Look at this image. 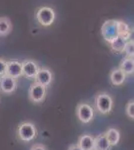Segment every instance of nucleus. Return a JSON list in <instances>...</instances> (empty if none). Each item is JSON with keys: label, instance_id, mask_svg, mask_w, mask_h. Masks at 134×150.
Masks as SVG:
<instances>
[{"label": "nucleus", "instance_id": "f257e3e1", "mask_svg": "<svg viewBox=\"0 0 134 150\" xmlns=\"http://www.w3.org/2000/svg\"><path fill=\"white\" fill-rule=\"evenodd\" d=\"M18 138L23 142H30L36 138L38 135L37 128L32 122L24 121L18 125L16 130Z\"/></svg>", "mask_w": 134, "mask_h": 150}, {"label": "nucleus", "instance_id": "f03ea898", "mask_svg": "<svg viewBox=\"0 0 134 150\" xmlns=\"http://www.w3.org/2000/svg\"><path fill=\"white\" fill-rule=\"evenodd\" d=\"M95 108L99 113L106 115L113 109V98L107 92H99L94 99Z\"/></svg>", "mask_w": 134, "mask_h": 150}, {"label": "nucleus", "instance_id": "7ed1b4c3", "mask_svg": "<svg viewBox=\"0 0 134 150\" xmlns=\"http://www.w3.org/2000/svg\"><path fill=\"white\" fill-rule=\"evenodd\" d=\"M55 11L52 7L49 6H42L40 8H38V10L36 11L35 18L37 20V22L42 26H50L52 25L53 22L55 20Z\"/></svg>", "mask_w": 134, "mask_h": 150}, {"label": "nucleus", "instance_id": "20e7f679", "mask_svg": "<svg viewBox=\"0 0 134 150\" xmlns=\"http://www.w3.org/2000/svg\"><path fill=\"white\" fill-rule=\"evenodd\" d=\"M46 94H47V87L34 82L31 84L28 90V98L31 102L39 104L45 100Z\"/></svg>", "mask_w": 134, "mask_h": 150}, {"label": "nucleus", "instance_id": "39448f33", "mask_svg": "<svg viewBox=\"0 0 134 150\" xmlns=\"http://www.w3.org/2000/svg\"><path fill=\"white\" fill-rule=\"evenodd\" d=\"M76 116L80 122L87 124L90 123L94 118V109L88 103H79L76 107Z\"/></svg>", "mask_w": 134, "mask_h": 150}, {"label": "nucleus", "instance_id": "423d86ee", "mask_svg": "<svg viewBox=\"0 0 134 150\" xmlns=\"http://www.w3.org/2000/svg\"><path fill=\"white\" fill-rule=\"evenodd\" d=\"M101 34L106 42H110L118 36L117 20H106L101 27Z\"/></svg>", "mask_w": 134, "mask_h": 150}, {"label": "nucleus", "instance_id": "0eeeda50", "mask_svg": "<svg viewBox=\"0 0 134 150\" xmlns=\"http://www.w3.org/2000/svg\"><path fill=\"white\" fill-rule=\"evenodd\" d=\"M53 72L48 67H39L36 76L34 77V82L39 83L41 85L48 87L53 81Z\"/></svg>", "mask_w": 134, "mask_h": 150}, {"label": "nucleus", "instance_id": "6e6552de", "mask_svg": "<svg viewBox=\"0 0 134 150\" xmlns=\"http://www.w3.org/2000/svg\"><path fill=\"white\" fill-rule=\"evenodd\" d=\"M21 65H22V76H25L28 79H34L39 70V66L36 61L26 59L21 62Z\"/></svg>", "mask_w": 134, "mask_h": 150}, {"label": "nucleus", "instance_id": "1a4fd4ad", "mask_svg": "<svg viewBox=\"0 0 134 150\" xmlns=\"http://www.w3.org/2000/svg\"><path fill=\"white\" fill-rule=\"evenodd\" d=\"M17 89V80L4 74L0 77V91L5 94H11Z\"/></svg>", "mask_w": 134, "mask_h": 150}, {"label": "nucleus", "instance_id": "9d476101", "mask_svg": "<svg viewBox=\"0 0 134 150\" xmlns=\"http://www.w3.org/2000/svg\"><path fill=\"white\" fill-rule=\"evenodd\" d=\"M6 75L14 79H18L22 76V65L18 60H9L6 65Z\"/></svg>", "mask_w": 134, "mask_h": 150}, {"label": "nucleus", "instance_id": "9b49d317", "mask_svg": "<svg viewBox=\"0 0 134 150\" xmlns=\"http://www.w3.org/2000/svg\"><path fill=\"white\" fill-rule=\"evenodd\" d=\"M109 79L112 85L114 86H120L125 82L126 80V75L124 74V72L121 69L115 68L110 72L109 75Z\"/></svg>", "mask_w": 134, "mask_h": 150}, {"label": "nucleus", "instance_id": "f8f14e48", "mask_svg": "<svg viewBox=\"0 0 134 150\" xmlns=\"http://www.w3.org/2000/svg\"><path fill=\"white\" fill-rule=\"evenodd\" d=\"M111 145L107 140L104 133L99 134L94 137L93 150H110Z\"/></svg>", "mask_w": 134, "mask_h": 150}, {"label": "nucleus", "instance_id": "ddd939ff", "mask_svg": "<svg viewBox=\"0 0 134 150\" xmlns=\"http://www.w3.org/2000/svg\"><path fill=\"white\" fill-rule=\"evenodd\" d=\"M94 137L90 134H83L79 137L77 145L82 150H93Z\"/></svg>", "mask_w": 134, "mask_h": 150}, {"label": "nucleus", "instance_id": "4468645a", "mask_svg": "<svg viewBox=\"0 0 134 150\" xmlns=\"http://www.w3.org/2000/svg\"><path fill=\"white\" fill-rule=\"evenodd\" d=\"M106 136L107 140H108V142L110 143L111 146H115V145H117L119 143V141H120V132H119L118 129H116V128H113V127H110L107 129V131L104 133Z\"/></svg>", "mask_w": 134, "mask_h": 150}, {"label": "nucleus", "instance_id": "2eb2a0df", "mask_svg": "<svg viewBox=\"0 0 134 150\" xmlns=\"http://www.w3.org/2000/svg\"><path fill=\"white\" fill-rule=\"evenodd\" d=\"M117 31L118 36L122 37L125 41L131 39V30L127 23L123 22L121 20H117Z\"/></svg>", "mask_w": 134, "mask_h": 150}, {"label": "nucleus", "instance_id": "dca6fc26", "mask_svg": "<svg viewBox=\"0 0 134 150\" xmlns=\"http://www.w3.org/2000/svg\"><path fill=\"white\" fill-rule=\"evenodd\" d=\"M118 68L122 70L126 76H127V75L133 74V72H134V60H133V58L125 57L122 61H121V63H120V65H119Z\"/></svg>", "mask_w": 134, "mask_h": 150}, {"label": "nucleus", "instance_id": "f3484780", "mask_svg": "<svg viewBox=\"0 0 134 150\" xmlns=\"http://www.w3.org/2000/svg\"><path fill=\"white\" fill-rule=\"evenodd\" d=\"M12 22L8 17H0V36H7L12 31Z\"/></svg>", "mask_w": 134, "mask_h": 150}, {"label": "nucleus", "instance_id": "a211bd4d", "mask_svg": "<svg viewBox=\"0 0 134 150\" xmlns=\"http://www.w3.org/2000/svg\"><path fill=\"white\" fill-rule=\"evenodd\" d=\"M125 43H126V41L124 40L122 37L117 36V37H115L113 40H111L110 42H109V45H110L112 51L117 52V53H123Z\"/></svg>", "mask_w": 134, "mask_h": 150}, {"label": "nucleus", "instance_id": "6ab92c4d", "mask_svg": "<svg viewBox=\"0 0 134 150\" xmlns=\"http://www.w3.org/2000/svg\"><path fill=\"white\" fill-rule=\"evenodd\" d=\"M123 53L126 54V57L133 58V55H134V41H133V39H129L128 41H126Z\"/></svg>", "mask_w": 134, "mask_h": 150}, {"label": "nucleus", "instance_id": "aec40b11", "mask_svg": "<svg viewBox=\"0 0 134 150\" xmlns=\"http://www.w3.org/2000/svg\"><path fill=\"white\" fill-rule=\"evenodd\" d=\"M125 113H126V115L130 118V119H133L134 118V101H133V99L132 100H130L127 104H126Z\"/></svg>", "mask_w": 134, "mask_h": 150}, {"label": "nucleus", "instance_id": "412c9836", "mask_svg": "<svg viewBox=\"0 0 134 150\" xmlns=\"http://www.w3.org/2000/svg\"><path fill=\"white\" fill-rule=\"evenodd\" d=\"M6 65L7 61L4 58L0 57V77L3 76L4 74H6Z\"/></svg>", "mask_w": 134, "mask_h": 150}, {"label": "nucleus", "instance_id": "4be33fe9", "mask_svg": "<svg viewBox=\"0 0 134 150\" xmlns=\"http://www.w3.org/2000/svg\"><path fill=\"white\" fill-rule=\"evenodd\" d=\"M30 150H47V149H46V147L42 144H34L30 148Z\"/></svg>", "mask_w": 134, "mask_h": 150}, {"label": "nucleus", "instance_id": "5701e85b", "mask_svg": "<svg viewBox=\"0 0 134 150\" xmlns=\"http://www.w3.org/2000/svg\"><path fill=\"white\" fill-rule=\"evenodd\" d=\"M68 150H82V149L80 148V147L76 143V144H71V145H70V146L68 147Z\"/></svg>", "mask_w": 134, "mask_h": 150}]
</instances>
